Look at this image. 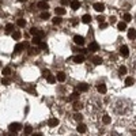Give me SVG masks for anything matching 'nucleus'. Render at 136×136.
Returning a JSON list of instances; mask_svg holds the SVG:
<instances>
[{
    "mask_svg": "<svg viewBox=\"0 0 136 136\" xmlns=\"http://www.w3.org/2000/svg\"><path fill=\"white\" fill-rule=\"evenodd\" d=\"M79 7H80L79 0H72V2H71V8H72V10H78Z\"/></svg>",
    "mask_w": 136,
    "mask_h": 136,
    "instance_id": "obj_11",
    "label": "nucleus"
},
{
    "mask_svg": "<svg viewBox=\"0 0 136 136\" xmlns=\"http://www.w3.org/2000/svg\"><path fill=\"white\" fill-rule=\"evenodd\" d=\"M120 55H121L122 57H128V56H129V49H128V46H125V45L121 46V48H120Z\"/></svg>",
    "mask_w": 136,
    "mask_h": 136,
    "instance_id": "obj_3",
    "label": "nucleus"
},
{
    "mask_svg": "<svg viewBox=\"0 0 136 136\" xmlns=\"http://www.w3.org/2000/svg\"><path fill=\"white\" fill-rule=\"evenodd\" d=\"M119 74L121 75V76H124V75H125L127 74V67H120V69H119Z\"/></svg>",
    "mask_w": 136,
    "mask_h": 136,
    "instance_id": "obj_28",
    "label": "nucleus"
},
{
    "mask_svg": "<svg viewBox=\"0 0 136 136\" xmlns=\"http://www.w3.org/2000/svg\"><path fill=\"white\" fill-rule=\"evenodd\" d=\"M114 110H116V113H119V114H125L129 110V102L125 101V99H119V101L114 103Z\"/></svg>",
    "mask_w": 136,
    "mask_h": 136,
    "instance_id": "obj_1",
    "label": "nucleus"
},
{
    "mask_svg": "<svg viewBox=\"0 0 136 136\" xmlns=\"http://www.w3.org/2000/svg\"><path fill=\"white\" fill-rule=\"evenodd\" d=\"M74 41H75V44H78V45H83L85 44V38L82 37V35H75Z\"/></svg>",
    "mask_w": 136,
    "mask_h": 136,
    "instance_id": "obj_5",
    "label": "nucleus"
},
{
    "mask_svg": "<svg viewBox=\"0 0 136 136\" xmlns=\"http://www.w3.org/2000/svg\"><path fill=\"white\" fill-rule=\"evenodd\" d=\"M10 74H11V68H10V67H5V68L3 69V75H4V76H8Z\"/></svg>",
    "mask_w": 136,
    "mask_h": 136,
    "instance_id": "obj_31",
    "label": "nucleus"
},
{
    "mask_svg": "<svg viewBox=\"0 0 136 136\" xmlns=\"http://www.w3.org/2000/svg\"><path fill=\"white\" fill-rule=\"evenodd\" d=\"M76 129H78V132H80V133H85V132H86V125H85V124H79V125H78V128H76Z\"/></svg>",
    "mask_w": 136,
    "mask_h": 136,
    "instance_id": "obj_19",
    "label": "nucleus"
},
{
    "mask_svg": "<svg viewBox=\"0 0 136 136\" xmlns=\"http://www.w3.org/2000/svg\"><path fill=\"white\" fill-rule=\"evenodd\" d=\"M38 7H40V8H42V10H48V8H49V5H48V3H46L45 0H44V2H40V3H38Z\"/></svg>",
    "mask_w": 136,
    "mask_h": 136,
    "instance_id": "obj_13",
    "label": "nucleus"
},
{
    "mask_svg": "<svg viewBox=\"0 0 136 136\" xmlns=\"http://www.w3.org/2000/svg\"><path fill=\"white\" fill-rule=\"evenodd\" d=\"M82 21H83V23H90V22H91V16H90V15H83Z\"/></svg>",
    "mask_w": 136,
    "mask_h": 136,
    "instance_id": "obj_24",
    "label": "nucleus"
},
{
    "mask_svg": "<svg viewBox=\"0 0 136 136\" xmlns=\"http://www.w3.org/2000/svg\"><path fill=\"white\" fill-rule=\"evenodd\" d=\"M78 97H79V94L78 93H72V94H71V97H69V99H71V101H75V99H78Z\"/></svg>",
    "mask_w": 136,
    "mask_h": 136,
    "instance_id": "obj_35",
    "label": "nucleus"
},
{
    "mask_svg": "<svg viewBox=\"0 0 136 136\" xmlns=\"http://www.w3.org/2000/svg\"><path fill=\"white\" fill-rule=\"evenodd\" d=\"M25 90L29 91V93H31V94H35V88H34L33 86H27V87H25Z\"/></svg>",
    "mask_w": 136,
    "mask_h": 136,
    "instance_id": "obj_32",
    "label": "nucleus"
},
{
    "mask_svg": "<svg viewBox=\"0 0 136 136\" xmlns=\"http://www.w3.org/2000/svg\"><path fill=\"white\" fill-rule=\"evenodd\" d=\"M102 121H103V124H109V122H110V117H109L108 114H105V116L102 117Z\"/></svg>",
    "mask_w": 136,
    "mask_h": 136,
    "instance_id": "obj_36",
    "label": "nucleus"
},
{
    "mask_svg": "<svg viewBox=\"0 0 136 136\" xmlns=\"http://www.w3.org/2000/svg\"><path fill=\"white\" fill-rule=\"evenodd\" d=\"M91 61L95 64V66H99V64H102V59L99 57V56H94V57L91 59Z\"/></svg>",
    "mask_w": 136,
    "mask_h": 136,
    "instance_id": "obj_12",
    "label": "nucleus"
},
{
    "mask_svg": "<svg viewBox=\"0 0 136 136\" xmlns=\"http://www.w3.org/2000/svg\"><path fill=\"white\" fill-rule=\"evenodd\" d=\"M38 52H40V49H38V48H30V49H29V53H30L31 56H33V55H37Z\"/></svg>",
    "mask_w": 136,
    "mask_h": 136,
    "instance_id": "obj_26",
    "label": "nucleus"
},
{
    "mask_svg": "<svg viewBox=\"0 0 136 136\" xmlns=\"http://www.w3.org/2000/svg\"><path fill=\"white\" fill-rule=\"evenodd\" d=\"M16 25H18V26H21V27H23V26L26 25V21H25V19H22V18H21V19H18Z\"/></svg>",
    "mask_w": 136,
    "mask_h": 136,
    "instance_id": "obj_30",
    "label": "nucleus"
},
{
    "mask_svg": "<svg viewBox=\"0 0 136 136\" xmlns=\"http://www.w3.org/2000/svg\"><path fill=\"white\" fill-rule=\"evenodd\" d=\"M40 49H42V50H48V45H46L45 42H40Z\"/></svg>",
    "mask_w": 136,
    "mask_h": 136,
    "instance_id": "obj_38",
    "label": "nucleus"
},
{
    "mask_svg": "<svg viewBox=\"0 0 136 136\" xmlns=\"http://www.w3.org/2000/svg\"><path fill=\"white\" fill-rule=\"evenodd\" d=\"M49 12H48V10H46V11H44V12L42 14H41V18H42V19H49Z\"/></svg>",
    "mask_w": 136,
    "mask_h": 136,
    "instance_id": "obj_29",
    "label": "nucleus"
},
{
    "mask_svg": "<svg viewBox=\"0 0 136 136\" xmlns=\"http://www.w3.org/2000/svg\"><path fill=\"white\" fill-rule=\"evenodd\" d=\"M98 91L101 93V94H105V93H106V86H105L103 83H99V85H98Z\"/></svg>",
    "mask_w": 136,
    "mask_h": 136,
    "instance_id": "obj_14",
    "label": "nucleus"
},
{
    "mask_svg": "<svg viewBox=\"0 0 136 136\" xmlns=\"http://www.w3.org/2000/svg\"><path fill=\"white\" fill-rule=\"evenodd\" d=\"M74 119H75L76 121H82V119H83V116H82V114H79V113H76V114H74Z\"/></svg>",
    "mask_w": 136,
    "mask_h": 136,
    "instance_id": "obj_39",
    "label": "nucleus"
},
{
    "mask_svg": "<svg viewBox=\"0 0 136 136\" xmlns=\"http://www.w3.org/2000/svg\"><path fill=\"white\" fill-rule=\"evenodd\" d=\"M76 88H78V91L86 93V91L88 90V85H87V83H79V85H78V87H76Z\"/></svg>",
    "mask_w": 136,
    "mask_h": 136,
    "instance_id": "obj_4",
    "label": "nucleus"
},
{
    "mask_svg": "<svg viewBox=\"0 0 136 136\" xmlns=\"http://www.w3.org/2000/svg\"><path fill=\"white\" fill-rule=\"evenodd\" d=\"M108 136H121V135H119L117 132H112V133H109Z\"/></svg>",
    "mask_w": 136,
    "mask_h": 136,
    "instance_id": "obj_43",
    "label": "nucleus"
},
{
    "mask_svg": "<svg viewBox=\"0 0 136 136\" xmlns=\"http://www.w3.org/2000/svg\"><path fill=\"white\" fill-rule=\"evenodd\" d=\"M99 26H101L102 29H105V27H106V26H108V25H106V23H105V22H101V23H99Z\"/></svg>",
    "mask_w": 136,
    "mask_h": 136,
    "instance_id": "obj_45",
    "label": "nucleus"
},
{
    "mask_svg": "<svg viewBox=\"0 0 136 136\" xmlns=\"http://www.w3.org/2000/svg\"><path fill=\"white\" fill-rule=\"evenodd\" d=\"M72 60H74L75 63H78V64H79V63H83V61H85V56H82V55L74 56V57H72Z\"/></svg>",
    "mask_w": 136,
    "mask_h": 136,
    "instance_id": "obj_9",
    "label": "nucleus"
},
{
    "mask_svg": "<svg viewBox=\"0 0 136 136\" xmlns=\"http://www.w3.org/2000/svg\"><path fill=\"white\" fill-rule=\"evenodd\" d=\"M31 42H33L34 45H40V42H41V37H40V35H34V38L31 40Z\"/></svg>",
    "mask_w": 136,
    "mask_h": 136,
    "instance_id": "obj_17",
    "label": "nucleus"
},
{
    "mask_svg": "<svg viewBox=\"0 0 136 136\" xmlns=\"http://www.w3.org/2000/svg\"><path fill=\"white\" fill-rule=\"evenodd\" d=\"M45 2H46V0H45Z\"/></svg>",
    "mask_w": 136,
    "mask_h": 136,
    "instance_id": "obj_52",
    "label": "nucleus"
},
{
    "mask_svg": "<svg viewBox=\"0 0 136 136\" xmlns=\"http://www.w3.org/2000/svg\"><path fill=\"white\" fill-rule=\"evenodd\" d=\"M31 136H42L41 133H34V135H31Z\"/></svg>",
    "mask_w": 136,
    "mask_h": 136,
    "instance_id": "obj_49",
    "label": "nucleus"
},
{
    "mask_svg": "<svg viewBox=\"0 0 136 136\" xmlns=\"http://www.w3.org/2000/svg\"><path fill=\"white\" fill-rule=\"evenodd\" d=\"M30 33L33 34V35H40V37H44V33L40 30V29H37V27H33L31 30H30Z\"/></svg>",
    "mask_w": 136,
    "mask_h": 136,
    "instance_id": "obj_6",
    "label": "nucleus"
},
{
    "mask_svg": "<svg viewBox=\"0 0 136 136\" xmlns=\"http://www.w3.org/2000/svg\"><path fill=\"white\" fill-rule=\"evenodd\" d=\"M46 79H48V82H49V83H55V82H56V78H55V76H53V75H48V76H46Z\"/></svg>",
    "mask_w": 136,
    "mask_h": 136,
    "instance_id": "obj_27",
    "label": "nucleus"
},
{
    "mask_svg": "<svg viewBox=\"0 0 136 136\" xmlns=\"http://www.w3.org/2000/svg\"><path fill=\"white\" fill-rule=\"evenodd\" d=\"M53 23H55V25H60V23H61V19L56 15V18H53Z\"/></svg>",
    "mask_w": 136,
    "mask_h": 136,
    "instance_id": "obj_40",
    "label": "nucleus"
},
{
    "mask_svg": "<svg viewBox=\"0 0 136 136\" xmlns=\"http://www.w3.org/2000/svg\"><path fill=\"white\" fill-rule=\"evenodd\" d=\"M61 4H64V5L68 4V0H61Z\"/></svg>",
    "mask_w": 136,
    "mask_h": 136,
    "instance_id": "obj_48",
    "label": "nucleus"
},
{
    "mask_svg": "<svg viewBox=\"0 0 136 136\" xmlns=\"http://www.w3.org/2000/svg\"><path fill=\"white\" fill-rule=\"evenodd\" d=\"M94 10L98 11V12H102V11L105 10V5L102 3H95V4H94Z\"/></svg>",
    "mask_w": 136,
    "mask_h": 136,
    "instance_id": "obj_8",
    "label": "nucleus"
},
{
    "mask_svg": "<svg viewBox=\"0 0 136 136\" xmlns=\"http://www.w3.org/2000/svg\"><path fill=\"white\" fill-rule=\"evenodd\" d=\"M82 108H83V105H82L79 101H76V102H74V109L75 110H80Z\"/></svg>",
    "mask_w": 136,
    "mask_h": 136,
    "instance_id": "obj_22",
    "label": "nucleus"
},
{
    "mask_svg": "<svg viewBox=\"0 0 136 136\" xmlns=\"http://www.w3.org/2000/svg\"><path fill=\"white\" fill-rule=\"evenodd\" d=\"M49 74H50V72H49L48 69H44V71H42V76H44V78H46V76H48Z\"/></svg>",
    "mask_w": 136,
    "mask_h": 136,
    "instance_id": "obj_41",
    "label": "nucleus"
},
{
    "mask_svg": "<svg viewBox=\"0 0 136 136\" xmlns=\"http://www.w3.org/2000/svg\"><path fill=\"white\" fill-rule=\"evenodd\" d=\"M14 31V25L12 23H8L7 26H5V33H12Z\"/></svg>",
    "mask_w": 136,
    "mask_h": 136,
    "instance_id": "obj_20",
    "label": "nucleus"
},
{
    "mask_svg": "<svg viewBox=\"0 0 136 136\" xmlns=\"http://www.w3.org/2000/svg\"><path fill=\"white\" fill-rule=\"evenodd\" d=\"M117 29H119L120 31H122V30H125L127 29V23L125 22H120L119 25H117Z\"/></svg>",
    "mask_w": 136,
    "mask_h": 136,
    "instance_id": "obj_16",
    "label": "nucleus"
},
{
    "mask_svg": "<svg viewBox=\"0 0 136 136\" xmlns=\"http://www.w3.org/2000/svg\"><path fill=\"white\" fill-rule=\"evenodd\" d=\"M133 82H135L133 78H127V79H125V85H127V86H132Z\"/></svg>",
    "mask_w": 136,
    "mask_h": 136,
    "instance_id": "obj_34",
    "label": "nucleus"
},
{
    "mask_svg": "<svg viewBox=\"0 0 136 136\" xmlns=\"http://www.w3.org/2000/svg\"><path fill=\"white\" fill-rule=\"evenodd\" d=\"M19 2H26V0H19Z\"/></svg>",
    "mask_w": 136,
    "mask_h": 136,
    "instance_id": "obj_51",
    "label": "nucleus"
},
{
    "mask_svg": "<svg viewBox=\"0 0 136 136\" xmlns=\"http://www.w3.org/2000/svg\"><path fill=\"white\" fill-rule=\"evenodd\" d=\"M25 48V46H23V44H18L16 46H15V49H14V52L15 53H21V50Z\"/></svg>",
    "mask_w": 136,
    "mask_h": 136,
    "instance_id": "obj_23",
    "label": "nucleus"
},
{
    "mask_svg": "<svg viewBox=\"0 0 136 136\" xmlns=\"http://www.w3.org/2000/svg\"><path fill=\"white\" fill-rule=\"evenodd\" d=\"M57 80L59 82H64V80H66V74H64V72H59L57 74Z\"/></svg>",
    "mask_w": 136,
    "mask_h": 136,
    "instance_id": "obj_18",
    "label": "nucleus"
},
{
    "mask_svg": "<svg viewBox=\"0 0 136 136\" xmlns=\"http://www.w3.org/2000/svg\"><path fill=\"white\" fill-rule=\"evenodd\" d=\"M21 35H22L21 31H14V33H12V38H14V40H19Z\"/></svg>",
    "mask_w": 136,
    "mask_h": 136,
    "instance_id": "obj_33",
    "label": "nucleus"
},
{
    "mask_svg": "<svg viewBox=\"0 0 136 136\" xmlns=\"http://www.w3.org/2000/svg\"><path fill=\"white\" fill-rule=\"evenodd\" d=\"M98 21H99V23H101V22H105V18H103V16H98Z\"/></svg>",
    "mask_w": 136,
    "mask_h": 136,
    "instance_id": "obj_46",
    "label": "nucleus"
},
{
    "mask_svg": "<svg viewBox=\"0 0 136 136\" xmlns=\"http://www.w3.org/2000/svg\"><path fill=\"white\" fill-rule=\"evenodd\" d=\"M132 69L135 71V74H136V60H135V63H132Z\"/></svg>",
    "mask_w": 136,
    "mask_h": 136,
    "instance_id": "obj_44",
    "label": "nucleus"
},
{
    "mask_svg": "<svg viewBox=\"0 0 136 136\" xmlns=\"http://www.w3.org/2000/svg\"><path fill=\"white\" fill-rule=\"evenodd\" d=\"M131 21H132L131 14H128V12H127V14H124V22L127 23V22H131Z\"/></svg>",
    "mask_w": 136,
    "mask_h": 136,
    "instance_id": "obj_25",
    "label": "nucleus"
},
{
    "mask_svg": "<svg viewBox=\"0 0 136 136\" xmlns=\"http://www.w3.org/2000/svg\"><path fill=\"white\" fill-rule=\"evenodd\" d=\"M128 38L129 40H135L136 38V30L135 29H129L128 30Z\"/></svg>",
    "mask_w": 136,
    "mask_h": 136,
    "instance_id": "obj_10",
    "label": "nucleus"
},
{
    "mask_svg": "<svg viewBox=\"0 0 136 136\" xmlns=\"http://www.w3.org/2000/svg\"><path fill=\"white\" fill-rule=\"evenodd\" d=\"M7 136H15V135H14V133H12V132H11V133H8V135H7Z\"/></svg>",
    "mask_w": 136,
    "mask_h": 136,
    "instance_id": "obj_50",
    "label": "nucleus"
},
{
    "mask_svg": "<svg viewBox=\"0 0 136 136\" xmlns=\"http://www.w3.org/2000/svg\"><path fill=\"white\" fill-rule=\"evenodd\" d=\"M110 22H112V23H116V18L112 16V18H110Z\"/></svg>",
    "mask_w": 136,
    "mask_h": 136,
    "instance_id": "obj_47",
    "label": "nucleus"
},
{
    "mask_svg": "<svg viewBox=\"0 0 136 136\" xmlns=\"http://www.w3.org/2000/svg\"><path fill=\"white\" fill-rule=\"evenodd\" d=\"M55 12H56V15H64V14H66V10L61 8V7H59V8L55 10Z\"/></svg>",
    "mask_w": 136,
    "mask_h": 136,
    "instance_id": "obj_21",
    "label": "nucleus"
},
{
    "mask_svg": "<svg viewBox=\"0 0 136 136\" xmlns=\"http://www.w3.org/2000/svg\"><path fill=\"white\" fill-rule=\"evenodd\" d=\"M10 132H18V131H21V128L22 125L19 122H12V124H10Z\"/></svg>",
    "mask_w": 136,
    "mask_h": 136,
    "instance_id": "obj_2",
    "label": "nucleus"
},
{
    "mask_svg": "<svg viewBox=\"0 0 136 136\" xmlns=\"http://www.w3.org/2000/svg\"><path fill=\"white\" fill-rule=\"evenodd\" d=\"M2 83H3L4 86H8V85H10V80H8V79H3Z\"/></svg>",
    "mask_w": 136,
    "mask_h": 136,
    "instance_id": "obj_42",
    "label": "nucleus"
},
{
    "mask_svg": "<svg viewBox=\"0 0 136 136\" xmlns=\"http://www.w3.org/2000/svg\"><path fill=\"white\" fill-rule=\"evenodd\" d=\"M48 124H49V127H56V125H59V120L57 119H50L48 121Z\"/></svg>",
    "mask_w": 136,
    "mask_h": 136,
    "instance_id": "obj_15",
    "label": "nucleus"
},
{
    "mask_svg": "<svg viewBox=\"0 0 136 136\" xmlns=\"http://www.w3.org/2000/svg\"><path fill=\"white\" fill-rule=\"evenodd\" d=\"M31 131H33V129H31V127H30V125L25 127V133H26V135H31Z\"/></svg>",
    "mask_w": 136,
    "mask_h": 136,
    "instance_id": "obj_37",
    "label": "nucleus"
},
{
    "mask_svg": "<svg viewBox=\"0 0 136 136\" xmlns=\"http://www.w3.org/2000/svg\"><path fill=\"white\" fill-rule=\"evenodd\" d=\"M98 49H99V45L97 42H91L90 45H88V50L90 52H97Z\"/></svg>",
    "mask_w": 136,
    "mask_h": 136,
    "instance_id": "obj_7",
    "label": "nucleus"
}]
</instances>
